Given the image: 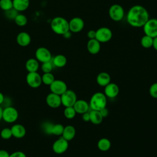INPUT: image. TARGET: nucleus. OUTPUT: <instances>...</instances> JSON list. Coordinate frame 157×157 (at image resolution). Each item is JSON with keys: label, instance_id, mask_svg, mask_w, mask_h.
<instances>
[{"label": "nucleus", "instance_id": "obj_39", "mask_svg": "<svg viewBox=\"0 0 157 157\" xmlns=\"http://www.w3.org/2000/svg\"><path fill=\"white\" fill-rule=\"evenodd\" d=\"M87 37L89 39H93L96 38V31L90 29L87 33Z\"/></svg>", "mask_w": 157, "mask_h": 157}, {"label": "nucleus", "instance_id": "obj_13", "mask_svg": "<svg viewBox=\"0 0 157 157\" xmlns=\"http://www.w3.org/2000/svg\"><path fill=\"white\" fill-rule=\"evenodd\" d=\"M68 147V141L62 137L54 142L52 145V150L56 154H62L67 150Z\"/></svg>", "mask_w": 157, "mask_h": 157}, {"label": "nucleus", "instance_id": "obj_10", "mask_svg": "<svg viewBox=\"0 0 157 157\" xmlns=\"http://www.w3.org/2000/svg\"><path fill=\"white\" fill-rule=\"evenodd\" d=\"M27 84L33 88H39L42 84L41 75L37 72H28L26 77Z\"/></svg>", "mask_w": 157, "mask_h": 157}, {"label": "nucleus", "instance_id": "obj_44", "mask_svg": "<svg viewBox=\"0 0 157 157\" xmlns=\"http://www.w3.org/2000/svg\"><path fill=\"white\" fill-rule=\"evenodd\" d=\"M153 48L157 51V37L153 38Z\"/></svg>", "mask_w": 157, "mask_h": 157}, {"label": "nucleus", "instance_id": "obj_14", "mask_svg": "<svg viewBox=\"0 0 157 157\" xmlns=\"http://www.w3.org/2000/svg\"><path fill=\"white\" fill-rule=\"evenodd\" d=\"M46 103L51 108H58L61 105V96L51 92L46 97Z\"/></svg>", "mask_w": 157, "mask_h": 157}, {"label": "nucleus", "instance_id": "obj_18", "mask_svg": "<svg viewBox=\"0 0 157 157\" xmlns=\"http://www.w3.org/2000/svg\"><path fill=\"white\" fill-rule=\"evenodd\" d=\"M74 109H75L77 113L83 114L86 112H88L90 105L89 104L83 99L77 100L75 104L73 105Z\"/></svg>", "mask_w": 157, "mask_h": 157}, {"label": "nucleus", "instance_id": "obj_35", "mask_svg": "<svg viewBox=\"0 0 157 157\" xmlns=\"http://www.w3.org/2000/svg\"><path fill=\"white\" fill-rule=\"evenodd\" d=\"M149 93L150 96L155 99H157V82L153 83L149 89Z\"/></svg>", "mask_w": 157, "mask_h": 157}, {"label": "nucleus", "instance_id": "obj_21", "mask_svg": "<svg viewBox=\"0 0 157 157\" xmlns=\"http://www.w3.org/2000/svg\"><path fill=\"white\" fill-rule=\"evenodd\" d=\"M75 133L76 131L75 128L72 125H67L64 128L62 137L69 142L74 138Z\"/></svg>", "mask_w": 157, "mask_h": 157}, {"label": "nucleus", "instance_id": "obj_1", "mask_svg": "<svg viewBox=\"0 0 157 157\" xmlns=\"http://www.w3.org/2000/svg\"><path fill=\"white\" fill-rule=\"evenodd\" d=\"M148 10L141 5H134L128 10L126 15L128 23L134 28L143 27L149 19Z\"/></svg>", "mask_w": 157, "mask_h": 157}, {"label": "nucleus", "instance_id": "obj_32", "mask_svg": "<svg viewBox=\"0 0 157 157\" xmlns=\"http://www.w3.org/2000/svg\"><path fill=\"white\" fill-rule=\"evenodd\" d=\"M64 128V127L63 126V125L60 123L55 124H53L52 128V134L56 136H61L63 132Z\"/></svg>", "mask_w": 157, "mask_h": 157}, {"label": "nucleus", "instance_id": "obj_22", "mask_svg": "<svg viewBox=\"0 0 157 157\" xmlns=\"http://www.w3.org/2000/svg\"><path fill=\"white\" fill-rule=\"evenodd\" d=\"M110 80L111 78L110 75L105 72H100L96 77L97 83L101 86H105L107 85L110 83Z\"/></svg>", "mask_w": 157, "mask_h": 157}, {"label": "nucleus", "instance_id": "obj_28", "mask_svg": "<svg viewBox=\"0 0 157 157\" xmlns=\"http://www.w3.org/2000/svg\"><path fill=\"white\" fill-rule=\"evenodd\" d=\"M153 38L144 35L140 39V44L145 48H149L153 46Z\"/></svg>", "mask_w": 157, "mask_h": 157}, {"label": "nucleus", "instance_id": "obj_9", "mask_svg": "<svg viewBox=\"0 0 157 157\" xmlns=\"http://www.w3.org/2000/svg\"><path fill=\"white\" fill-rule=\"evenodd\" d=\"M35 56L36 59L41 63L50 61L52 59V56L50 51L44 47H40L36 49L35 52Z\"/></svg>", "mask_w": 157, "mask_h": 157}, {"label": "nucleus", "instance_id": "obj_46", "mask_svg": "<svg viewBox=\"0 0 157 157\" xmlns=\"http://www.w3.org/2000/svg\"><path fill=\"white\" fill-rule=\"evenodd\" d=\"M2 107L0 106V121L2 119Z\"/></svg>", "mask_w": 157, "mask_h": 157}, {"label": "nucleus", "instance_id": "obj_11", "mask_svg": "<svg viewBox=\"0 0 157 157\" xmlns=\"http://www.w3.org/2000/svg\"><path fill=\"white\" fill-rule=\"evenodd\" d=\"M85 26L83 20L80 17H74L69 21V31L72 33H77L82 31Z\"/></svg>", "mask_w": 157, "mask_h": 157}, {"label": "nucleus", "instance_id": "obj_31", "mask_svg": "<svg viewBox=\"0 0 157 157\" xmlns=\"http://www.w3.org/2000/svg\"><path fill=\"white\" fill-rule=\"evenodd\" d=\"M76 112L72 107H66L64 110V115L67 119H72L76 115Z\"/></svg>", "mask_w": 157, "mask_h": 157}, {"label": "nucleus", "instance_id": "obj_23", "mask_svg": "<svg viewBox=\"0 0 157 157\" xmlns=\"http://www.w3.org/2000/svg\"><path fill=\"white\" fill-rule=\"evenodd\" d=\"M39 62L36 58H29L25 63L26 69L28 72H37L39 67Z\"/></svg>", "mask_w": 157, "mask_h": 157}, {"label": "nucleus", "instance_id": "obj_27", "mask_svg": "<svg viewBox=\"0 0 157 157\" xmlns=\"http://www.w3.org/2000/svg\"><path fill=\"white\" fill-rule=\"evenodd\" d=\"M13 20L15 24L20 27L25 26L28 23L27 17L22 13H18Z\"/></svg>", "mask_w": 157, "mask_h": 157}, {"label": "nucleus", "instance_id": "obj_8", "mask_svg": "<svg viewBox=\"0 0 157 157\" xmlns=\"http://www.w3.org/2000/svg\"><path fill=\"white\" fill-rule=\"evenodd\" d=\"M18 118V112L15 107L9 106L2 110V119L4 121L9 123H14Z\"/></svg>", "mask_w": 157, "mask_h": 157}, {"label": "nucleus", "instance_id": "obj_20", "mask_svg": "<svg viewBox=\"0 0 157 157\" xmlns=\"http://www.w3.org/2000/svg\"><path fill=\"white\" fill-rule=\"evenodd\" d=\"M13 8L17 12H23L29 6V0H12Z\"/></svg>", "mask_w": 157, "mask_h": 157}, {"label": "nucleus", "instance_id": "obj_29", "mask_svg": "<svg viewBox=\"0 0 157 157\" xmlns=\"http://www.w3.org/2000/svg\"><path fill=\"white\" fill-rule=\"evenodd\" d=\"M41 77H42V82L45 85H49V86L55 80V77L52 72L44 73V74L41 76Z\"/></svg>", "mask_w": 157, "mask_h": 157}, {"label": "nucleus", "instance_id": "obj_30", "mask_svg": "<svg viewBox=\"0 0 157 157\" xmlns=\"http://www.w3.org/2000/svg\"><path fill=\"white\" fill-rule=\"evenodd\" d=\"M0 8L4 12L13 9L12 0H0Z\"/></svg>", "mask_w": 157, "mask_h": 157}, {"label": "nucleus", "instance_id": "obj_6", "mask_svg": "<svg viewBox=\"0 0 157 157\" xmlns=\"http://www.w3.org/2000/svg\"><path fill=\"white\" fill-rule=\"evenodd\" d=\"M112 37V32L107 27H101L96 31V39L100 43H105L110 41Z\"/></svg>", "mask_w": 157, "mask_h": 157}, {"label": "nucleus", "instance_id": "obj_12", "mask_svg": "<svg viewBox=\"0 0 157 157\" xmlns=\"http://www.w3.org/2000/svg\"><path fill=\"white\" fill-rule=\"evenodd\" d=\"M49 86L52 93L59 96L67 90L66 83L61 80H55Z\"/></svg>", "mask_w": 157, "mask_h": 157}, {"label": "nucleus", "instance_id": "obj_41", "mask_svg": "<svg viewBox=\"0 0 157 157\" xmlns=\"http://www.w3.org/2000/svg\"><path fill=\"white\" fill-rule=\"evenodd\" d=\"M99 112H100V113H101V115L102 116L103 118H105V117H107V115H109V110L106 107L101 109Z\"/></svg>", "mask_w": 157, "mask_h": 157}, {"label": "nucleus", "instance_id": "obj_5", "mask_svg": "<svg viewBox=\"0 0 157 157\" xmlns=\"http://www.w3.org/2000/svg\"><path fill=\"white\" fill-rule=\"evenodd\" d=\"M145 35L152 38L157 37V18H149L143 26Z\"/></svg>", "mask_w": 157, "mask_h": 157}, {"label": "nucleus", "instance_id": "obj_3", "mask_svg": "<svg viewBox=\"0 0 157 157\" xmlns=\"http://www.w3.org/2000/svg\"><path fill=\"white\" fill-rule=\"evenodd\" d=\"M107 98L104 93L97 92L93 94L90 101V107L91 110L100 111L101 109L106 107Z\"/></svg>", "mask_w": 157, "mask_h": 157}, {"label": "nucleus", "instance_id": "obj_19", "mask_svg": "<svg viewBox=\"0 0 157 157\" xmlns=\"http://www.w3.org/2000/svg\"><path fill=\"white\" fill-rule=\"evenodd\" d=\"M11 131L12 133V137L17 139H21L25 137L26 135V129L24 126L20 124H15L13 125L11 128Z\"/></svg>", "mask_w": 157, "mask_h": 157}, {"label": "nucleus", "instance_id": "obj_45", "mask_svg": "<svg viewBox=\"0 0 157 157\" xmlns=\"http://www.w3.org/2000/svg\"><path fill=\"white\" fill-rule=\"evenodd\" d=\"M4 101V96L1 92H0V105L2 104Z\"/></svg>", "mask_w": 157, "mask_h": 157}, {"label": "nucleus", "instance_id": "obj_4", "mask_svg": "<svg viewBox=\"0 0 157 157\" xmlns=\"http://www.w3.org/2000/svg\"><path fill=\"white\" fill-rule=\"evenodd\" d=\"M109 15L114 21H120L124 16V10L123 7L118 4L112 5L109 9Z\"/></svg>", "mask_w": 157, "mask_h": 157}, {"label": "nucleus", "instance_id": "obj_33", "mask_svg": "<svg viewBox=\"0 0 157 157\" xmlns=\"http://www.w3.org/2000/svg\"><path fill=\"white\" fill-rule=\"evenodd\" d=\"M53 67V64L52 61L45 62L42 63L41 69L44 73H48L51 72Z\"/></svg>", "mask_w": 157, "mask_h": 157}, {"label": "nucleus", "instance_id": "obj_37", "mask_svg": "<svg viewBox=\"0 0 157 157\" xmlns=\"http://www.w3.org/2000/svg\"><path fill=\"white\" fill-rule=\"evenodd\" d=\"M53 126V124L51 123H49V122L44 123V124L43 125V130L47 134H52V130Z\"/></svg>", "mask_w": 157, "mask_h": 157}, {"label": "nucleus", "instance_id": "obj_17", "mask_svg": "<svg viewBox=\"0 0 157 157\" xmlns=\"http://www.w3.org/2000/svg\"><path fill=\"white\" fill-rule=\"evenodd\" d=\"M88 52L91 55L98 54L101 50V43L96 39H89L86 44Z\"/></svg>", "mask_w": 157, "mask_h": 157}, {"label": "nucleus", "instance_id": "obj_34", "mask_svg": "<svg viewBox=\"0 0 157 157\" xmlns=\"http://www.w3.org/2000/svg\"><path fill=\"white\" fill-rule=\"evenodd\" d=\"M0 136H1V138L3 139H5V140L9 139L10 138H11L12 137V133L11 129L9 128H3L0 132Z\"/></svg>", "mask_w": 157, "mask_h": 157}, {"label": "nucleus", "instance_id": "obj_42", "mask_svg": "<svg viewBox=\"0 0 157 157\" xmlns=\"http://www.w3.org/2000/svg\"><path fill=\"white\" fill-rule=\"evenodd\" d=\"M10 154L5 150H0V157H9Z\"/></svg>", "mask_w": 157, "mask_h": 157}, {"label": "nucleus", "instance_id": "obj_36", "mask_svg": "<svg viewBox=\"0 0 157 157\" xmlns=\"http://www.w3.org/2000/svg\"><path fill=\"white\" fill-rule=\"evenodd\" d=\"M18 13V12H17V11L16 10H15L13 8L5 12L6 16L8 18L12 19V20H14V18H15V17L17 16V15Z\"/></svg>", "mask_w": 157, "mask_h": 157}, {"label": "nucleus", "instance_id": "obj_40", "mask_svg": "<svg viewBox=\"0 0 157 157\" xmlns=\"http://www.w3.org/2000/svg\"><path fill=\"white\" fill-rule=\"evenodd\" d=\"M82 115V120L84 121H86V122H88V121H90V112H85Z\"/></svg>", "mask_w": 157, "mask_h": 157}, {"label": "nucleus", "instance_id": "obj_38", "mask_svg": "<svg viewBox=\"0 0 157 157\" xmlns=\"http://www.w3.org/2000/svg\"><path fill=\"white\" fill-rule=\"evenodd\" d=\"M9 157H26L25 153L21 151H17L10 154Z\"/></svg>", "mask_w": 157, "mask_h": 157}, {"label": "nucleus", "instance_id": "obj_15", "mask_svg": "<svg viewBox=\"0 0 157 157\" xmlns=\"http://www.w3.org/2000/svg\"><path fill=\"white\" fill-rule=\"evenodd\" d=\"M16 41L18 45L25 47L28 46L31 44V37L28 33L21 31L17 34Z\"/></svg>", "mask_w": 157, "mask_h": 157}, {"label": "nucleus", "instance_id": "obj_2", "mask_svg": "<svg viewBox=\"0 0 157 157\" xmlns=\"http://www.w3.org/2000/svg\"><path fill=\"white\" fill-rule=\"evenodd\" d=\"M50 28L53 33L58 35H63L69 31V21L61 17H54L50 23Z\"/></svg>", "mask_w": 157, "mask_h": 157}, {"label": "nucleus", "instance_id": "obj_26", "mask_svg": "<svg viewBox=\"0 0 157 157\" xmlns=\"http://www.w3.org/2000/svg\"><path fill=\"white\" fill-rule=\"evenodd\" d=\"M98 148L102 151H108L111 147L110 140L107 138H101L98 142Z\"/></svg>", "mask_w": 157, "mask_h": 157}, {"label": "nucleus", "instance_id": "obj_16", "mask_svg": "<svg viewBox=\"0 0 157 157\" xmlns=\"http://www.w3.org/2000/svg\"><path fill=\"white\" fill-rule=\"evenodd\" d=\"M119 93V87L114 83H109L104 86V94L109 98H115Z\"/></svg>", "mask_w": 157, "mask_h": 157}, {"label": "nucleus", "instance_id": "obj_43", "mask_svg": "<svg viewBox=\"0 0 157 157\" xmlns=\"http://www.w3.org/2000/svg\"><path fill=\"white\" fill-rule=\"evenodd\" d=\"M65 39H69L71 36H72V32H71L70 31H68L67 32H66L64 34L62 35Z\"/></svg>", "mask_w": 157, "mask_h": 157}, {"label": "nucleus", "instance_id": "obj_24", "mask_svg": "<svg viewBox=\"0 0 157 157\" xmlns=\"http://www.w3.org/2000/svg\"><path fill=\"white\" fill-rule=\"evenodd\" d=\"M52 63L56 67H63L67 63V58L64 55L58 54L52 59Z\"/></svg>", "mask_w": 157, "mask_h": 157}, {"label": "nucleus", "instance_id": "obj_25", "mask_svg": "<svg viewBox=\"0 0 157 157\" xmlns=\"http://www.w3.org/2000/svg\"><path fill=\"white\" fill-rule=\"evenodd\" d=\"M103 117L101 115L99 111L91 110L90 112V121L94 124H100L103 120Z\"/></svg>", "mask_w": 157, "mask_h": 157}, {"label": "nucleus", "instance_id": "obj_7", "mask_svg": "<svg viewBox=\"0 0 157 157\" xmlns=\"http://www.w3.org/2000/svg\"><path fill=\"white\" fill-rule=\"evenodd\" d=\"M61 104L65 107H72L77 100L75 93L71 90H67L61 95Z\"/></svg>", "mask_w": 157, "mask_h": 157}]
</instances>
